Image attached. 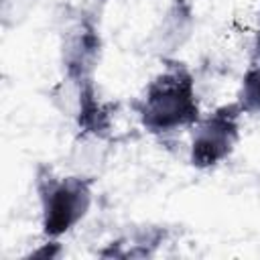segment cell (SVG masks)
Returning <instances> with one entry per match:
<instances>
[{"label":"cell","instance_id":"cell-1","mask_svg":"<svg viewBox=\"0 0 260 260\" xmlns=\"http://www.w3.org/2000/svg\"><path fill=\"white\" fill-rule=\"evenodd\" d=\"M132 108L140 126L154 136L193 128L201 120V106L191 69L175 59L165 61Z\"/></svg>","mask_w":260,"mask_h":260},{"label":"cell","instance_id":"cell-2","mask_svg":"<svg viewBox=\"0 0 260 260\" xmlns=\"http://www.w3.org/2000/svg\"><path fill=\"white\" fill-rule=\"evenodd\" d=\"M93 177H57L49 169L37 173V193L41 205V230L47 240L69 234L89 211L93 201Z\"/></svg>","mask_w":260,"mask_h":260},{"label":"cell","instance_id":"cell-3","mask_svg":"<svg viewBox=\"0 0 260 260\" xmlns=\"http://www.w3.org/2000/svg\"><path fill=\"white\" fill-rule=\"evenodd\" d=\"M242 116L244 114L236 102L223 104L207 116H201V120L193 126L189 162L199 171H207L230 158L240 140Z\"/></svg>","mask_w":260,"mask_h":260},{"label":"cell","instance_id":"cell-4","mask_svg":"<svg viewBox=\"0 0 260 260\" xmlns=\"http://www.w3.org/2000/svg\"><path fill=\"white\" fill-rule=\"evenodd\" d=\"M102 53V39L95 22L89 16H81L71 22L61 37V67L63 81L81 83L93 79Z\"/></svg>","mask_w":260,"mask_h":260},{"label":"cell","instance_id":"cell-5","mask_svg":"<svg viewBox=\"0 0 260 260\" xmlns=\"http://www.w3.org/2000/svg\"><path fill=\"white\" fill-rule=\"evenodd\" d=\"M165 232L158 230H144L130 238H122L110 244V250H104L102 256H120V258H136V256H150L152 250L162 242Z\"/></svg>","mask_w":260,"mask_h":260},{"label":"cell","instance_id":"cell-6","mask_svg":"<svg viewBox=\"0 0 260 260\" xmlns=\"http://www.w3.org/2000/svg\"><path fill=\"white\" fill-rule=\"evenodd\" d=\"M236 106L244 116L260 118V63L258 61H254L246 69L236 95Z\"/></svg>","mask_w":260,"mask_h":260},{"label":"cell","instance_id":"cell-7","mask_svg":"<svg viewBox=\"0 0 260 260\" xmlns=\"http://www.w3.org/2000/svg\"><path fill=\"white\" fill-rule=\"evenodd\" d=\"M37 0H0V22L4 30L20 26L35 10Z\"/></svg>","mask_w":260,"mask_h":260},{"label":"cell","instance_id":"cell-8","mask_svg":"<svg viewBox=\"0 0 260 260\" xmlns=\"http://www.w3.org/2000/svg\"><path fill=\"white\" fill-rule=\"evenodd\" d=\"M254 61H258V63H260V35H258L256 45H254Z\"/></svg>","mask_w":260,"mask_h":260}]
</instances>
